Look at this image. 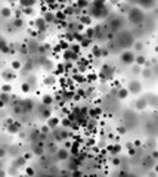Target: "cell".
I'll use <instances>...</instances> for the list:
<instances>
[{
  "instance_id": "obj_1",
  "label": "cell",
  "mask_w": 158,
  "mask_h": 177,
  "mask_svg": "<svg viewBox=\"0 0 158 177\" xmlns=\"http://www.w3.org/2000/svg\"><path fill=\"white\" fill-rule=\"evenodd\" d=\"M143 18V13H142V11H130V19H132L133 22H139L140 19Z\"/></svg>"
},
{
  "instance_id": "obj_2",
  "label": "cell",
  "mask_w": 158,
  "mask_h": 177,
  "mask_svg": "<svg viewBox=\"0 0 158 177\" xmlns=\"http://www.w3.org/2000/svg\"><path fill=\"white\" fill-rule=\"evenodd\" d=\"M121 60H123L124 64H130V62H133V60H135V56H133V53L126 52V53H123V55H121Z\"/></svg>"
},
{
  "instance_id": "obj_3",
  "label": "cell",
  "mask_w": 158,
  "mask_h": 177,
  "mask_svg": "<svg viewBox=\"0 0 158 177\" xmlns=\"http://www.w3.org/2000/svg\"><path fill=\"white\" fill-rule=\"evenodd\" d=\"M130 90L135 92V93H137V92L140 90V84L137 83V81H133V83L130 84Z\"/></svg>"
},
{
  "instance_id": "obj_4",
  "label": "cell",
  "mask_w": 158,
  "mask_h": 177,
  "mask_svg": "<svg viewBox=\"0 0 158 177\" xmlns=\"http://www.w3.org/2000/svg\"><path fill=\"white\" fill-rule=\"evenodd\" d=\"M136 105H137V108H139V109H142V108H145V106H146V100H145V99H140V100H137V103H136Z\"/></svg>"
},
{
  "instance_id": "obj_5",
  "label": "cell",
  "mask_w": 158,
  "mask_h": 177,
  "mask_svg": "<svg viewBox=\"0 0 158 177\" xmlns=\"http://www.w3.org/2000/svg\"><path fill=\"white\" fill-rule=\"evenodd\" d=\"M37 27L40 28V30H43V28H45V21H43V19H38V21H37Z\"/></svg>"
},
{
  "instance_id": "obj_6",
  "label": "cell",
  "mask_w": 158,
  "mask_h": 177,
  "mask_svg": "<svg viewBox=\"0 0 158 177\" xmlns=\"http://www.w3.org/2000/svg\"><path fill=\"white\" fill-rule=\"evenodd\" d=\"M118 96H120V98H126V96H127V90H126V89L120 90V92H118Z\"/></svg>"
},
{
  "instance_id": "obj_7",
  "label": "cell",
  "mask_w": 158,
  "mask_h": 177,
  "mask_svg": "<svg viewBox=\"0 0 158 177\" xmlns=\"http://www.w3.org/2000/svg\"><path fill=\"white\" fill-rule=\"evenodd\" d=\"M9 13H11V11H9V9H8V8H4V9H2V15H3V16H8V15H9Z\"/></svg>"
},
{
  "instance_id": "obj_8",
  "label": "cell",
  "mask_w": 158,
  "mask_h": 177,
  "mask_svg": "<svg viewBox=\"0 0 158 177\" xmlns=\"http://www.w3.org/2000/svg\"><path fill=\"white\" fill-rule=\"evenodd\" d=\"M136 62H137V64H139V65H142V64H143V62H145V58L139 56V58H137V59H136Z\"/></svg>"
},
{
  "instance_id": "obj_9",
  "label": "cell",
  "mask_w": 158,
  "mask_h": 177,
  "mask_svg": "<svg viewBox=\"0 0 158 177\" xmlns=\"http://www.w3.org/2000/svg\"><path fill=\"white\" fill-rule=\"evenodd\" d=\"M59 158L62 159V158H67V152L65 151H59Z\"/></svg>"
},
{
  "instance_id": "obj_10",
  "label": "cell",
  "mask_w": 158,
  "mask_h": 177,
  "mask_svg": "<svg viewBox=\"0 0 158 177\" xmlns=\"http://www.w3.org/2000/svg\"><path fill=\"white\" fill-rule=\"evenodd\" d=\"M43 102H45V103H50V102H52V98H50V96H45Z\"/></svg>"
},
{
  "instance_id": "obj_11",
  "label": "cell",
  "mask_w": 158,
  "mask_h": 177,
  "mask_svg": "<svg viewBox=\"0 0 158 177\" xmlns=\"http://www.w3.org/2000/svg\"><path fill=\"white\" fill-rule=\"evenodd\" d=\"M56 124H58V120H55V118L49 121V125H56Z\"/></svg>"
},
{
  "instance_id": "obj_12",
  "label": "cell",
  "mask_w": 158,
  "mask_h": 177,
  "mask_svg": "<svg viewBox=\"0 0 158 177\" xmlns=\"http://www.w3.org/2000/svg\"><path fill=\"white\" fill-rule=\"evenodd\" d=\"M12 67H13V68H19V62H13V64H12Z\"/></svg>"
},
{
  "instance_id": "obj_13",
  "label": "cell",
  "mask_w": 158,
  "mask_h": 177,
  "mask_svg": "<svg viewBox=\"0 0 158 177\" xmlns=\"http://www.w3.org/2000/svg\"><path fill=\"white\" fill-rule=\"evenodd\" d=\"M22 89H24V90H28V89H30V86H28V84H24V86H22Z\"/></svg>"
},
{
  "instance_id": "obj_14",
  "label": "cell",
  "mask_w": 158,
  "mask_h": 177,
  "mask_svg": "<svg viewBox=\"0 0 158 177\" xmlns=\"http://www.w3.org/2000/svg\"><path fill=\"white\" fill-rule=\"evenodd\" d=\"M3 156H4V151L3 149H0V158H3Z\"/></svg>"
},
{
  "instance_id": "obj_15",
  "label": "cell",
  "mask_w": 158,
  "mask_h": 177,
  "mask_svg": "<svg viewBox=\"0 0 158 177\" xmlns=\"http://www.w3.org/2000/svg\"><path fill=\"white\" fill-rule=\"evenodd\" d=\"M4 176H6V173H4L3 170H0V177H4Z\"/></svg>"
},
{
  "instance_id": "obj_16",
  "label": "cell",
  "mask_w": 158,
  "mask_h": 177,
  "mask_svg": "<svg viewBox=\"0 0 158 177\" xmlns=\"http://www.w3.org/2000/svg\"><path fill=\"white\" fill-rule=\"evenodd\" d=\"M27 174H30V176H33V170H31V168H30V170H27Z\"/></svg>"
},
{
  "instance_id": "obj_17",
  "label": "cell",
  "mask_w": 158,
  "mask_h": 177,
  "mask_svg": "<svg viewBox=\"0 0 158 177\" xmlns=\"http://www.w3.org/2000/svg\"><path fill=\"white\" fill-rule=\"evenodd\" d=\"M0 168H2V165H0Z\"/></svg>"
}]
</instances>
